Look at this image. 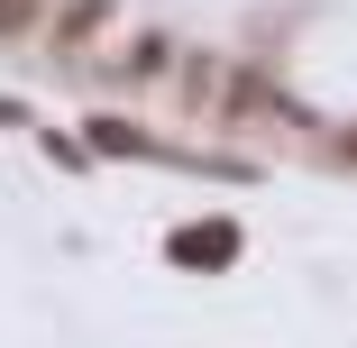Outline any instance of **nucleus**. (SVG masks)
Listing matches in <instances>:
<instances>
[{"label": "nucleus", "mask_w": 357, "mask_h": 348, "mask_svg": "<svg viewBox=\"0 0 357 348\" xmlns=\"http://www.w3.org/2000/svg\"><path fill=\"white\" fill-rule=\"evenodd\" d=\"M220 248H229L220 229H192V239H183V266H220Z\"/></svg>", "instance_id": "nucleus-1"}]
</instances>
